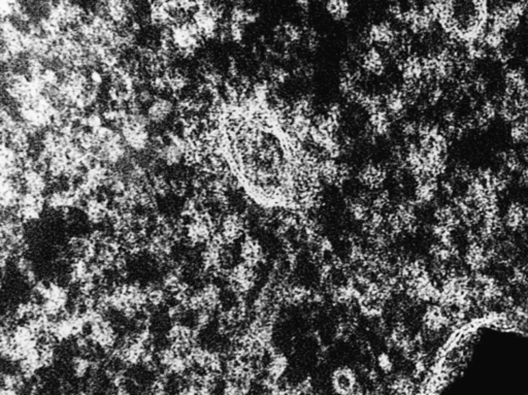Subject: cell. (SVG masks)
<instances>
[{
  "label": "cell",
  "instance_id": "obj_1",
  "mask_svg": "<svg viewBox=\"0 0 528 395\" xmlns=\"http://www.w3.org/2000/svg\"><path fill=\"white\" fill-rule=\"evenodd\" d=\"M257 268L241 262L229 270L226 281L233 294L243 297L255 287L258 281Z\"/></svg>",
  "mask_w": 528,
  "mask_h": 395
},
{
  "label": "cell",
  "instance_id": "obj_2",
  "mask_svg": "<svg viewBox=\"0 0 528 395\" xmlns=\"http://www.w3.org/2000/svg\"><path fill=\"white\" fill-rule=\"evenodd\" d=\"M332 385L340 395H358L356 376L351 368H338L332 376Z\"/></svg>",
  "mask_w": 528,
  "mask_h": 395
},
{
  "label": "cell",
  "instance_id": "obj_3",
  "mask_svg": "<svg viewBox=\"0 0 528 395\" xmlns=\"http://www.w3.org/2000/svg\"><path fill=\"white\" fill-rule=\"evenodd\" d=\"M239 255H241L243 262L253 266H258L265 260L263 248L260 245L258 240L254 239L251 236H246L241 242Z\"/></svg>",
  "mask_w": 528,
  "mask_h": 395
},
{
  "label": "cell",
  "instance_id": "obj_4",
  "mask_svg": "<svg viewBox=\"0 0 528 395\" xmlns=\"http://www.w3.org/2000/svg\"><path fill=\"white\" fill-rule=\"evenodd\" d=\"M369 40L380 46L393 47L399 40V36L394 31L391 24L388 22H381L371 26L369 32Z\"/></svg>",
  "mask_w": 528,
  "mask_h": 395
},
{
  "label": "cell",
  "instance_id": "obj_5",
  "mask_svg": "<svg viewBox=\"0 0 528 395\" xmlns=\"http://www.w3.org/2000/svg\"><path fill=\"white\" fill-rule=\"evenodd\" d=\"M386 178H387L386 168L375 164H367L358 174L360 183L369 189L380 188L385 182Z\"/></svg>",
  "mask_w": 528,
  "mask_h": 395
},
{
  "label": "cell",
  "instance_id": "obj_6",
  "mask_svg": "<svg viewBox=\"0 0 528 395\" xmlns=\"http://www.w3.org/2000/svg\"><path fill=\"white\" fill-rule=\"evenodd\" d=\"M408 105L404 92L399 89H394L386 97V111L390 117L394 119H401L406 111V105Z\"/></svg>",
  "mask_w": 528,
  "mask_h": 395
},
{
  "label": "cell",
  "instance_id": "obj_7",
  "mask_svg": "<svg viewBox=\"0 0 528 395\" xmlns=\"http://www.w3.org/2000/svg\"><path fill=\"white\" fill-rule=\"evenodd\" d=\"M174 111V103L166 99H156L148 109V118L154 123H162Z\"/></svg>",
  "mask_w": 528,
  "mask_h": 395
},
{
  "label": "cell",
  "instance_id": "obj_8",
  "mask_svg": "<svg viewBox=\"0 0 528 395\" xmlns=\"http://www.w3.org/2000/svg\"><path fill=\"white\" fill-rule=\"evenodd\" d=\"M363 68L373 75H381L385 71V61L381 53L375 48H371L363 56Z\"/></svg>",
  "mask_w": 528,
  "mask_h": 395
},
{
  "label": "cell",
  "instance_id": "obj_9",
  "mask_svg": "<svg viewBox=\"0 0 528 395\" xmlns=\"http://www.w3.org/2000/svg\"><path fill=\"white\" fill-rule=\"evenodd\" d=\"M94 368V362L86 356L78 355L72 358V370L76 378H85Z\"/></svg>",
  "mask_w": 528,
  "mask_h": 395
},
{
  "label": "cell",
  "instance_id": "obj_10",
  "mask_svg": "<svg viewBox=\"0 0 528 395\" xmlns=\"http://www.w3.org/2000/svg\"><path fill=\"white\" fill-rule=\"evenodd\" d=\"M326 10L329 15L332 16L336 21H343L348 17L350 8L346 1H328L326 3Z\"/></svg>",
  "mask_w": 528,
  "mask_h": 395
},
{
  "label": "cell",
  "instance_id": "obj_11",
  "mask_svg": "<svg viewBox=\"0 0 528 395\" xmlns=\"http://www.w3.org/2000/svg\"><path fill=\"white\" fill-rule=\"evenodd\" d=\"M269 77H271L272 83L275 85L283 84L286 82L288 77H289V73L282 68V67H275L269 71Z\"/></svg>",
  "mask_w": 528,
  "mask_h": 395
},
{
  "label": "cell",
  "instance_id": "obj_12",
  "mask_svg": "<svg viewBox=\"0 0 528 395\" xmlns=\"http://www.w3.org/2000/svg\"><path fill=\"white\" fill-rule=\"evenodd\" d=\"M176 395H200V392L194 383L185 382V384L179 389Z\"/></svg>",
  "mask_w": 528,
  "mask_h": 395
},
{
  "label": "cell",
  "instance_id": "obj_13",
  "mask_svg": "<svg viewBox=\"0 0 528 395\" xmlns=\"http://www.w3.org/2000/svg\"><path fill=\"white\" fill-rule=\"evenodd\" d=\"M378 361H379V366L382 370H385V372H390L391 370L392 362L387 354L382 353L379 358H378Z\"/></svg>",
  "mask_w": 528,
  "mask_h": 395
}]
</instances>
